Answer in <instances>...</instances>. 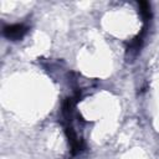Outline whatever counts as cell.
<instances>
[{
    "label": "cell",
    "instance_id": "6da1fadb",
    "mask_svg": "<svg viewBox=\"0 0 159 159\" xmlns=\"http://www.w3.org/2000/svg\"><path fill=\"white\" fill-rule=\"evenodd\" d=\"M29 31V27L25 26L24 24H14V25H9V26H5L2 32H4V36L11 41H17V40H21Z\"/></svg>",
    "mask_w": 159,
    "mask_h": 159
}]
</instances>
